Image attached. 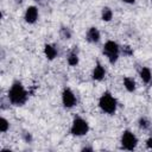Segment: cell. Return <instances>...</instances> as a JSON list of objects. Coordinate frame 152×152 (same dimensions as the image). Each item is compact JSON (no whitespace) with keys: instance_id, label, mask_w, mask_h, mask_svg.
<instances>
[{"instance_id":"7c38bea8","label":"cell","mask_w":152,"mask_h":152,"mask_svg":"<svg viewBox=\"0 0 152 152\" xmlns=\"http://www.w3.org/2000/svg\"><path fill=\"white\" fill-rule=\"evenodd\" d=\"M124 86H125L126 90L129 91V93L135 90V82H134V80L132 77H125L124 78Z\"/></svg>"},{"instance_id":"2e32d148","label":"cell","mask_w":152,"mask_h":152,"mask_svg":"<svg viewBox=\"0 0 152 152\" xmlns=\"http://www.w3.org/2000/svg\"><path fill=\"white\" fill-rule=\"evenodd\" d=\"M61 36L63 39H70L71 37V31L69 27H62L61 28Z\"/></svg>"},{"instance_id":"ffe728a7","label":"cell","mask_w":152,"mask_h":152,"mask_svg":"<svg viewBox=\"0 0 152 152\" xmlns=\"http://www.w3.org/2000/svg\"><path fill=\"white\" fill-rule=\"evenodd\" d=\"M25 139H26V141H31V139H32L31 138V134L30 133H26L25 134Z\"/></svg>"},{"instance_id":"277c9868","label":"cell","mask_w":152,"mask_h":152,"mask_svg":"<svg viewBox=\"0 0 152 152\" xmlns=\"http://www.w3.org/2000/svg\"><path fill=\"white\" fill-rule=\"evenodd\" d=\"M119 52H120V48H119V45L114 40H108V42L104 43V45H103V53L106 55V57L108 58L110 64L116 63V61L119 58Z\"/></svg>"},{"instance_id":"ba28073f","label":"cell","mask_w":152,"mask_h":152,"mask_svg":"<svg viewBox=\"0 0 152 152\" xmlns=\"http://www.w3.org/2000/svg\"><path fill=\"white\" fill-rule=\"evenodd\" d=\"M100 38H101V34H100V31L96 28V27H90L88 28L87 31V34H86V39L89 42V43H99L100 42Z\"/></svg>"},{"instance_id":"30bf717a","label":"cell","mask_w":152,"mask_h":152,"mask_svg":"<svg viewBox=\"0 0 152 152\" xmlns=\"http://www.w3.org/2000/svg\"><path fill=\"white\" fill-rule=\"evenodd\" d=\"M44 53H45V56H46L48 59L52 61V59L56 58V56H57L58 52H57V49H56L53 45H51V44H45V46H44Z\"/></svg>"},{"instance_id":"9c48e42d","label":"cell","mask_w":152,"mask_h":152,"mask_svg":"<svg viewBox=\"0 0 152 152\" xmlns=\"http://www.w3.org/2000/svg\"><path fill=\"white\" fill-rule=\"evenodd\" d=\"M106 76V69L101 63H96L93 70V80L95 81H102Z\"/></svg>"},{"instance_id":"5b68a950","label":"cell","mask_w":152,"mask_h":152,"mask_svg":"<svg viewBox=\"0 0 152 152\" xmlns=\"http://www.w3.org/2000/svg\"><path fill=\"white\" fill-rule=\"evenodd\" d=\"M138 144V138L135 137L134 133H132L131 131H124L122 135H121V146L125 150L132 151L135 148Z\"/></svg>"},{"instance_id":"5bb4252c","label":"cell","mask_w":152,"mask_h":152,"mask_svg":"<svg viewBox=\"0 0 152 152\" xmlns=\"http://www.w3.org/2000/svg\"><path fill=\"white\" fill-rule=\"evenodd\" d=\"M68 64L71 65V66H75L76 64H78V55L75 51H72L69 55V57H68Z\"/></svg>"},{"instance_id":"603a6c76","label":"cell","mask_w":152,"mask_h":152,"mask_svg":"<svg viewBox=\"0 0 152 152\" xmlns=\"http://www.w3.org/2000/svg\"><path fill=\"white\" fill-rule=\"evenodd\" d=\"M34 1H39V0H34Z\"/></svg>"},{"instance_id":"9a60e30c","label":"cell","mask_w":152,"mask_h":152,"mask_svg":"<svg viewBox=\"0 0 152 152\" xmlns=\"http://www.w3.org/2000/svg\"><path fill=\"white\" fill-rule=\"evenodd\" d=\"M8 128H10V122L5 118H1V120H0V131L2 133H5V132L8 131Z\"/></svg>"},{"instance_id":"ac0fdd59","label":"cell","mask_w":152,"mask_h":152,"mask_svg":"<svg viewBox=\"0 0 152 152\" xmlns=\"http://www.w3.org/2000/svg\"><path fill=\"white\" fill-rule=\"evenodd\" d=\"M122 53L126 55V56H132L133 55V50L129 48V46H122Z\"/></svg>"},{"instance_id":"6da1fadb","label":"cell","mask_w":152,"mask_h":152,"mask_svg":"<svg viewBox=\"0 0 152 152\" xmlns=\"http://www.w3.org/2000/svg\"><path fill=\"white\" fill-rule=\"evenodd\" d=\"M27 97H28V94L25 90L24 86L19 81L13 82L11 88H10V90H8V100H10V102L12 104H14V106H23L27 101Z\"/></svg>"},{"instance_id":"8fae6325","label":"cell","mask_w":152,"mask_h":152,"mask_svg":"<svg viewBox=\"0 0 152 152\" xmlns=\"http://www.w3.org/2000/svg\"><path fill=\"white\" fill-rule=\"evenodd\" d=\"M139 75H140V78L142 80L144 83H150L152 80V72L147 66H142L139 71Z\"/></svg>"},{"instance_id":"8992f818","label":"cell","mask_w":152,"mask_h":152,"mask_svg":"<svg viewBox=\"0 0 152 152\" xmlns=\"http://www.w3.org/2000/svg\"><path fill=\"white\" fill-rule=\"evenodd\" d=\"M62 103L65 108H72L77 103V99L70 88H64L62 91Z\"/></svg>"},{"instance_id":"3957f363","label":"cell","mask_w":152,"mask_h":152,"mask_svg":"<svg viewBox=\"0 0 152 152\" xmlns=\"http://www.w3.org/2000/svg\"><path fill=\"white\" fill-rule=\"evenodd\" d=\"M88 131H89V124L87 122V120H84L81 116H75L71 124L70 133L75 137H82V135H86Z\"/></svg>"},{"instance_id":"e0dca14e","label":"cell","mask_w":152,"mask_h":152,"mask_svg":"<svg viewBox=\"0 0 152 152\" xmlns=\"http://www.w3.org/2000/svg\"><path fill=\"white\" fill-rule=\"evenodd\" d=\"M139 127L142 128V129H147L150 127V121L146 118H140V120H139Z\"/></svg>"},{"instance_id":"4fadbf2b","label":"cell","mask_w":152,"mask_h":152,"mask_svg":"<svg viewBox=\"0 0 152 152\" xmlns=\"http://www.w3.org/2000/svg\"><path fill=\"white\" fill-rule=\"evenodd\" d=\"M101 18L103 21H110L113 18V11L109 7H103L101 11Z\"/></svg>"},{"instance_id":"7402d4cb","label":"cell","mask_w":152,"mask_h":152,"mask_svg":"<svg viewBox=\"0 0 152 152\" xmlns=\"http://www.w3.org/2000/svg\"><path fill=\"white\" fill-rule=\"evenodd\" d=\"M82 150H83V151H93V148H91V147H83Z\"/></svg>"},{"instance_id":"52a82bcc","label":"cell","mask_w":152,"mask_h":152,"mask_svg":"<svg viewBox=\"0 0 152 152\" xmlns=\"http://www.w3.org/2000/svg\"><path fill=\"white\" fill-rule=\"evenodd\" d=\"M38 8L36 6H28L25 11V21L28 24H34L38 20Z\"/></svg>"},{"instance_id":"7a4b0ae2","label":"cell","mask_w":152,"mask_h":152,"mask_svg":"<svg viewBox=\"0 0 152 152\" xmlns=\"http://www.w3.org/2000/svg\"><path fill=\"white\" fill-rule=\"evenodd\" d=\"M99 107L107 114H114L118 108V102L109 91H104L99 100Z\"/></svg>"},{"instance_id":"44dd1931","label":"cell","mask_w":152,"mask_h":152,"mask_svg":"<svg viewBox=\"0 0 152 152\" xmlns=\"http://www.w3.org/2000/svg\"><path fill=\"white\" fill-rule=\"evenodd\" d=\"M121 1H124L126 4H134L135 2V0H121Z\"/></svg>"},{"instance_id":"d6986e66","label":"cell","mask_w":152,"mask_h":152,"mask_svg":"<svg viewBox=\"0 0 152 152\" xmlns=\"http://www.w3.org/2000/svg\"><path fill=\"white\" fill-rule=\"evenodd\" d=\"M146 146H147V148L152 150V137H151V138H148V139L146 140Z\"/></svg>"}]
</instances>
